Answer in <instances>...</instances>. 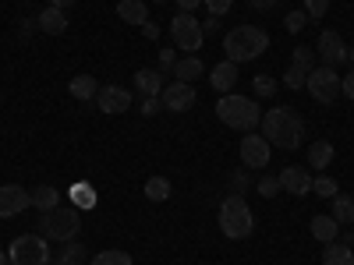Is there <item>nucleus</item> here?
<instances>
[{"label":"nucleus","instance_id":"obj_1","mask_svg":"<svg viewBox=\"0 0 354 265\" xmlns=\"http://www.w3.org/2000/svg\"><path fill=\"white\" fill-rule=\"evenodd\" d=\"M262 138L277 145V149H298V145L305 141V121L298 113H294L290 106H273V110H266L262 117Z\"/></svg>","mask_w":354,"mask_h":265},{"label":"nucleus","instance_id":"obj_2","mask_svg":"<svg viewBox=\"0 0 354 265\" xmlns=\"http://www.w3.org/2000/svg\"><path fill=\"white\" fill-rule=\"evenodd\" d=\"M266 46H270V36H266V28H259V25H238L223 36V53L234 64L255 61L259 53H266Z\"/></svg>","mask_w":354,"mask_h":265},{"label":"nucleus","instance_id":"obj_3","mask_svg":"<svg viewBox=\"0 0 354 265\" xmlns=\"http://www.w3.org/2000/svg\"><path fill=\"white\" fill-rule=\"evenodd\" d=\"M216 117H220L227 128H234V131H255V128L262 124V110H259V103L248 99V96H238V92L220 96V103H216Z\"/></svg>","mask_w":354,"mask_h":265},{"label":"nucleus","instance_id":"obj_4","mask_svg":"<svg viewBox=\"0 0 354 265\" xmlns=\"http://www.w3.org/2000/svg\"><path fill=\"white\" fill-rule=\"evenodd\" d=\"M220 230H223V237H230V241L252 237L255 216H252V205H248L241 195H227V198L220 202Z\"/></svg>","mask_w":354,"mask_h":265},{"label":"nucleus","instance_id":"obj_5","mask_svg":"<svg viewBox=\"0 0 354 265\" xmlns=\"http://www.w3.org/2000/svg\"><path fill=\"white\" fill-rule=\"evenodd\" d=\"M78 230H82V213L78 209H50V213H43V219H39V233L46 241H61V244H68V241H75L78 237Z\"/></svg>","mask_w":354,"mask_h":265},{"label":"nucleus","instance_id":"obj_6","mask_svg":"<svg viewBox=\"0 0 354 265\" xmlns=\"http://www.w3.org/2000/svg\"><path fill=\"white\" fill-rule=\"evenodd\" d=\"M340 75H337V68H326V64H315L312 71H308V78H305V88H308V96L319 103V106H333L344 92H340Z\"/></svg>","mask_w":354,"mask_h":265},{"label":"nucleus","instance_id":"obj_7","mask_svg":"<svg viewBox=\"0 0 354 265\" xmlns=\"http://www.w3.org/2000/svg\"><path fill=\"white\" fill-rule=\"evenodd\" d=\"M8 258L11 265H50V248H46V237L39 233H21V237L11 241L8 248Z\"/></svg>","mask_w":354,"mask_h":265},{"label":"nucleus","instance_id":"obj_8","mask_svg":"<svg viewBox=\"0 0 354 265\" xmlns=\"http://www.w3.org/2000/svg\"><path fill=\"white\" fill-rule=\"evenodd\" d=\"M170 36L177 43V50H185V53H198L202 43H205V32H202V21L188 11H181L177 18H170Z\"/></svg>","mask_w":354,"mask_h":265},{"label":"nucleus","instance_id":"obj_9","mask_svg":"<svg viewBox=\"0 0 354 265\" xmlns=\"http://www.w3.org/2000/svg\"><path fill=\"white\" fill-rule=\"evenodd\" d=\"M160 103H163V110H170V113H188L192 106H195V85H188V81H167L163 85V92H160Z\"/></svg>","mask_w":354,"mask_h":265},{"label":"nucleus","instance_id":"obj_10","mask_svg":"<svg viewBox=\"0 0 354 265\" xmlns=\"http://www.w3.org/2000/svg\"><path fill=\"white\" fill-rule=\"evenodd\" d=\"M241 163H245V170H266V163H270V141L248 131L241 138Z\"/></svg>","mask_w":354,"mask_h":265},{"label":"nucleus","instance_id":"obj_11","mask_svg":"<svg viewBox=\"0 0 354 265\" xmlns=\"http://www.w3.org/2000/svg\"><path fill=\"white\" fill-rule=\"evenodd\" d=\"M32 205V191H25L21 184H4L0 188V219H11L18 213H25Z\"/></svg>","mask_w":354,"mask_h":265},{"label":"nucleus","instance_id":"obj_12","mask_svg":"<svg viewBox=\"0 0 354 265\" xmlns=\"http://www.w3.org/2000/svg\"><path fill=\"white\" fill-rule=\"evenodd\" d=\"M319 61L326 64V68H337L347 61V46L340 39V32H333V28H326V32H319Z\"/></svg>","mask_w":354,"mask_h":265},{"label":"nucleus","instance_id":"obj_13","mask_svg":"<svg viewBox=\"0 0 354 265\" xmlns=\"http://www.w3.org/2000/svg\"><path fill=\"white\" fill-rule=\"evenodd\" d=\"M96 106L103 110V113H124L128 106H131V92L128 88H121V85H100V92H96Z\"/></svg>","mask_w":354,"mask_h":265},{"label":"nucleus","instance_id":"obj_14","mask_svg":"<svg viewBox=\"0 0 354 265\" xmlns=\"http://www.w3.org/2000/svg\"><path fill=\"white\" fill-rule=\"evenodd\" d=\"M280 177V191H290V195H312V173L305 166H287L277 173Z\"/></svg>","mask_w":354,"mask_h":265},{"label":"nucleus","instance_id":"obj_15","mask_svg":"<svg viewBox=\"0 0 354 265\" xmlns=\"http://www.w3.org/2000/svg\"><path fill=\"white\" fill-rule=\"evenodd\" d=\"M234 81H238V64L234 61H220L213 71H209V85L216 88V92H234Z\"/></svg>","mask_w":354,"mask_h":265},{"label":"nucleus","instance_id":"obj_16","mask_svg":"<svg viewBox=\"0 0 354 265\" xmlns=\"http://www.w3.org/2000/svg\"><path fill=\"white\" fill-rule=\"evenodd\" d=\"M36 25L43 28L46 36H64V32H68V14H64L61 8H46V11L36 18Z\"/></svg>","mask_w":354,"mask_h":265},{"label":"nucleus","instance_id":"obj_17","mask_svg":"<svg viewBox=\"0 0 354 265\" xmlns=\"http://www.w3.org/2000/svg\"><path fill=\"white\" fill-rule=\"evenodd\" d=\"M163 71H149V68H142V71H135V88L142 96H160L163 92Z\"/></svg>","mask_w":354,"mask_h":265},{"label":"nucleus","instance_id":"obj_18","mask_svg":"<svg viewBox=\"0 0 354 265\" xmlns=\"http://www.w3.org/2000/svg\"><path fill=\"white\" fill-rule=\"evenodd\" d=\"M308 230H312V237H315V241L333 244V241H337V233H340V223H337L333 216H312Z\"/></svg>","mask_w":354,"mask_h":265},{"label":"nucleus","instance_id":"obj_19","mask_svg":"<svg viewBox=\"0 0 354 265\" xmlns=\"http://www.w3.org/2000/svg\"><path fill=\"white\" fill-rule=\"evenodd\" d=\"M117 18L142 28L145 21H149V8H145L142 0H121V4H117Z\"/></svg>","mask_w":354,"mask_h":265},{"label":"nucleus","instance_id":"obj_20","mask_svg":"<svg viewBox=\"0 0 354 265\" xmlns=\"http://www.w3.org/2000/svg\"><path fill=\"white\" fill-rule=\"evenodd\" d=\"M68 92H71L75 99L88 103V99H96V92H100V81H96L93 75H75V78H71V85H68Z\"/></svg>","mask_w":354,"mask_h":265},{"label":"nucleus","instance_id":"obj_21","mask_svg":"<svg viewBox=\"0 0 354 265\" xmlns=\"http://www.w3.org/2000/svg\"><path fill=\"white\" fill-rule=\"evenodd\" d=\"M202 75H205V68H202V61H198L195 53H188L185 61L174 64V78H177V81H188V85H192V81L202 78Z\"/></svg>","mask_w":354,"mask_h":265},{"label":"nucleus","instance_id":"obj_22","mask_svg":"<svg viewBox=\"0 0 354 265\" xmlns=\"http://www.w3.org/2000/svg\"><path fill=\"white\" fill-rule=\"evenodd\" d=\"M322 265H354V251H351V244H344V241L326 244V251H322Z\"/></svg>","mask_w":354,"mask_h":265},{"label":"nucleus","instance_id":"obj_23","mask_svg":"<svg viewBox=\"0 0 354 265\" xmlns=\"http://www.w3.org/2000/svg\"><path fill=\"white\" fill-rule=\"evenodd\" d=\"M32 205H36L39 213H50V209H57V205H61V191L50 188V184H39V188L32 191Z\"/></svg>","mask_w":354,"mask_h":265},{"label":"nucleus","instance_id":"obj_24","mask_svg":"<svg viewBox=\"0 0 354 265\" xmlns=\"http://www.w3.org/2000/svg\"><path fill=\"white\" fill-rule=\"evenodd\" d=\"M308 163H312L315 170H326V166L333 163V145H330V141H312V145H308Z\"/></svg>","mask_w":354,"mask_h":265},{"label":"nucleus","instance_id":"obj_25","mask_svg":"<svg viewBox=\"0 0 354 265\" xmlns=\"http://www.w3.org/2000/svg\"><path fill=\"white\" fill-rule=\"evenodd\" d=\"M85 262H88V251L78 241H68L61 248V255H57V265H85Z\"/></svg>","mask_w":354,"mask_h":265},{"label":"nucleus","instance_id":"obj_26","mask_svg":"<svg viewBox=\"0 0 354 265\" xmlns=\"http://www.w3.org/2000/svg\"><path fill=\"white\" fill-rule=\"evenodd\" d=\"M333 202V209H330V216L337 219V223H354V198L351 195H337V198H330Z\"/></svg>","mask_w":354,"mask_h":265},{"label":"nucleus","instance_id":"obj_27","mask_svg":"<svg viewBox=\"0 0 354 265\" xmlns=\"http://www.w3.org/2000/svg\"><path fill=\"white\" fill-rule=\"evenodd\" d=\"M145 198L149 202H167L170 198V181L167 177H149V181H145Z\"/></svg>","mask_w":354,"mask_h":265},{"label":"nucleus","instance_id":"obj_28","mask_svg":"<svg viewBox=\"0 0 354 265\" xmlns=\"http://www.w3.org/2000/svg\"><path fill=\"white\" fill-rule=\"evenodd\" d=\"M93 265H135L128 251H117V248H106L100 255H93Z\"/></svg>","mask_w":354,"mask_h":265},{"label":"nucleus","instance_id":"obj_29","mask_svg":"<svg viewBox=\"0 0 354 265\" xmlns=\"http://www.w3.org/2000/svg\"><path fill=\"white\" fill-rule=\"evenodd\" d=\"M312 191H315L319 198H337V195H340V184L333 181V177H322V173H319L315 181H312Z\"/></svg>","mask_w":354,"mask_h":265},{"label":"nucleus","instance_id":"obj_30","mask_svg":"<svg viewBox=\"0 0 354 265\" xmlns=\"http://www.w3.org/2000/svg\"><path fill=\"white\" fill-rule=\"evenodd\" d=\"M294 68H301V71H312L315 68V50L312 46H298L294 50V61H290Z\"/></svg>","mask_w":354,"mask_h":265},{"label":"nucleus","instance_id":"obj_31","mask_svg":"<svg viewBox=\"0 0 354 265\" xmlns=\"http://www.w3.org/2000/svg\"><path fill=\"white\" fill-rule=\"evenodd\" d=\"M252 88H255V96L270 99V96L277 92V81H273L270 75H255V78H252Z\"/></svg>","mask_w":354,"mask_h":265},{"label":"nucleus","instance_id":"obj_32","mask_svg":"<svg viewBox=\"0 0 354 265\" xmlns=\"http://www.w3.org/2000/svg\"><path fill=\"white\" fill-rule=\"evenodd\" d=\"M305 78H308V71H301V68H287V75H283V85L290 88V92H294V88H305Z\"/></svg>","mask_w":354,"mask_h":265},{"label":"nucleus","instance_id":"obj_33","mask_svg":"<svg viewBox=\"0 0 354 265\" xmlns=\"http://www.w3.org/2000/svg\"><path fill=\"white\" fill-rule=\"evenodd\" d=\"M71 198L82 205V209H88V205H96V191L93 188H88V184H78L75 191H71Z\"/></svg>","mask_w":354,"mask_h":265},{"label":"nucleus","instance_id":"obj_34","mask_svg":"<svg viewBox=\"0 0 354 265\" xmlns=\"http://www.w3.org/2000/svg\"><path fill=\"white\" fill-rule=\"evenodd\" d=\"M255 191H259L262 198H277V195H280V177H262Z\"/></svg>","mask_w":354,"mask_h":265},{"label":"nucleus","instance_id":"obj_35","mask_svg":"<svg viewBox=\"0 0 354 265\" xmlns=\"http://www.w3.org/2000/svg\"><path fill=\"white\" fill-rule=\"evenodd\" d=\"M305 21H308V14H305V11H290V14L283 18V28H287V32H301Z\"/></svg>","mask_w":354,"mask_h":265},{"label":"nucleus","instance_id":"obj_36","mask_svg":"<svg viewBox=\"0 0 354 265\" xmlns=\"http://www.w3.org/2000/svg\"><path fill=\"white\" fill-rule=\"evenodd\" d=\"M330 11V0H305V14L308 18H322Z\"/></svg>","mask_w":354,"mask_h":265},{"label":"nucleus","instance_id":"obj_37","mask_svg":"<svg viewBox=\"0 0 354 265\" xmlns=\"http://www.w3.org/2000/svg\"><path fill=\"white\" fill-rule=\"evenodd\" d=\"M205 8H209V14L213 18H220V14H227L230 8H234V0H202Z\"/></svg>","mask_w":354,"mask_h":265},{"label":"nucleus","instance_id":"obj_38","mask_svg":"<svg viewBox=\"0 0 354 265\" xmlns=\"http://www.w3.org/2000/svg\"><path fill=\"white\" fill-rule=\"evenodd\" d=\"M142 117H153V113H160L163 110V103H160V96H142Z\"/></svg>","mask_w":354,"mask_h":265},{"label":"nucleus","instance_id":"obj_39","mask_svg":"<svg viewBox=\"0 0 354 265\" xmlns=\"http://www.w3.org/2000/svg\"><path fill=\"white\" fill-rule=\"evenodd\" d=\"M230 188H238V191H241V188H248V173H245V170L230 173ZM238 191H234V195H238Z\"/></svg>","mask_w":354,"mask_h":265},{"label":"nucleus","instance_id":"obj_40","mask_svg":"<svg viewBox=\"0 0 354 265\" xmlns=\"http://www.w3.org/2000/svg\"><path fill=\"white\" fill-rule=\"evenodd\" d=\"M174 64H177V61H174V50H160V68L174 75Z\"/></svg>","mask_w":354,"mask_h":265},{"label":"nucleus","instance_id":"obj_41","mask_svg":"<svg viewBox=\"0 0 354 265\" xmlns=\"http://www.w3.org/2000/svg\"><path fill=\"white\" fill-rule=\"evenodd\" d=\"M340 92H344L347 99H354V71H351V75H347V78L340 81Z\"/></svg>","mask_w":354,"mask_h":265},{"label":"nucleus","instance_id":"obj_42","mask_svg":"<svg viewBox=\"0 0 354 265\" xmlns=\"http://www.w3.org/2000/svg\"><path fill=\"white\" fill-rule=\"evenodd\" d=\"M248 4L255 8V11H270V8H277L280 0H248Z\"/></svg>","mask_w":354,"mask_h":265},{"label":"nucleus","instance_id":"obj_43","mask_svg":"<svg viewBox=\"0 0 354 265\" xmlns=\"http://www.w3.org/2000/svg\"><path fill=\"white\" fill-rule=\"evenodd\" d=\"M142 36H145V39H160V28H156L153 21H145V25H142Z\"/></svg>","mask_w":354,"mask_h":265},{"label":"nucleus","instance_id":"obj_44","mask_svg":"<svg viewBox=\"0 0 354 265\" xmlns=\"http://www.w3.org/2000/svg\"><path fill=\"white\" fill-rule=\"evenodd\" d=\"M198 4H202V0H177V8H181V11H188V14H192Z\"/></svg>","mask_w":354,"mask_h":265},{"label":"nucleus","instance_id":"obj_45","mask_svg":"<svg viewBox=\"0 0 354 265\" xmlns=\"http://www.w3.org/2000/svg\"><path fill=\"white\" fill-rule=\"evenodd\" d=\"M216 28H220V18H209V21H205V25H202V32H205V36H209V32H216Z\"/></svg>","mask_w":354,"mask_h":265},{"label":"nucleus","instance_id":"obj_46","mask_svg":"<svg viewBox=\"0 0 354 265\" xmlns=\"http://www.w3.org/2000/svg\"><path fill=\"white\" fill-rule=\"evenodd\" d=\"M50 8H61V11H68V8H75V0H50Z\"/></svg>","mask_w":354,"mask_h":265},{"label":"nucleus","instance_id":"obj_47","mask_svg":"<svg viewBox=\"0 0 354 265\" xmlns=\"http://www.w3.org/2000/svg\"><path fill=\"white\" fill-rule=\"evenodd\" d=\"M0 265H11V258H8V251H0Z\"/></svg>","mask_w":354,"mask_h":265},{"label":"nucleus","instance_id":"obj_48","mask_svg":"<svg viewBox=\"0 0 354 265\" xmlns=\"http://www.w3.org/2000/svg\"><path fill=\"white\" fill-rule=\"evenodd\" d=\"M347 57H351V61H354V46H351V50H347Z\"/></svg>","mask_w":354,"mask_h":265},{"label":"nucleus","instance_id":"obj_49","mask_svg":"<svg viewBox=\"0 0 354 265\" xmlns=\"http://www.w3.org/2000/svg\"><path fill=\"white\" fill-rule=\"evenodd\" d=\"M153 4H167V0H153Z\"/></svg>","mask_w":354,"mask_h":265}]
</instances>
